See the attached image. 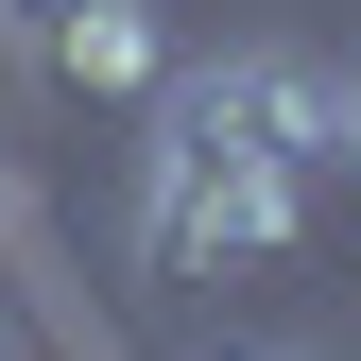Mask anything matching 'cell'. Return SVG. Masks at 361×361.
<instances>
[{
    "mask_svg": "<svg viewBox=\"0 0 361 361\" xmlns=\"http://www.w3.org/2000/svg\"><path fill=\"white\" fill-rule=\"evenodd\" d=\"M69 18H86V0H0V52H52Z\"/></svg>",
    "mask_w": 361,
    "mask_h": 361,
    "instance_id": "2",
    "label": "cell"
},
{
    "mask_svg": "<svg viewBox=\"0 0 361 361\" xmlns=\"http://www.w3.org/2000/svg\"><path fill=\"white\" fill-rule=\"evenodd\" d=\"M18 224H35V207H18V155H0V258H18Z\"/></svg>",
    "mask_w": 361,
    "mask_h": 361,
    "instance_id": "3",
    "label": "cell"
},
{
    "mask_svg": "<svg viewBox=\"0 0 361 361\" xmlns=\"http://www.w3.org/2000/svg\"><path fill=\"white\" fill-rule=\"evenodd\" d=\"M35 69H52V86H104V104H155V86H172V35H155V0H86Z\"/></svg>",
    "mask_w": 361,
    "mask_h": 361,
    "instance_id": "1",
    "label": "cell"
}]
</instances>
